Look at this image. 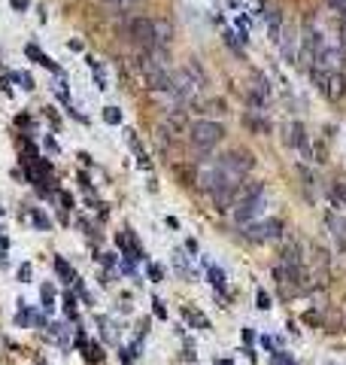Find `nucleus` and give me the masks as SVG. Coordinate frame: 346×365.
<instances>
[{"label": "nucleus", "mask_w": 346, "mask_h": 365, "mask_svg": "<svg viewBox=\"0 0 346 365\" xmlns=\"http://www.w3.org/2000/svg\"><path fill=\"white\" fill-rule=\"evenodd\" d=\"M222 140H225V128L213 119H201L189 128V143L194 146V152H210Z\"/></svg>", "instance_id": "nucleus-1"}, {"label": "nucleus", "mask_w": 346, "mask_h": 365, "mask_svg": "<svg viewBox=\"0 0 346 365\" xmlns=\"http://www.w3.org/2000/svg\"><path fill=\"white\" fill-rule=\"evenodd\" d=\"M310 76H313L316 88H319L325 98H331V100L343 98V91H346V79H343L340 70H322V67H310Z\"/></svg>", "instance_id": "nucleus-2"}, {"label": "nucleus", "mask_w": 346, "mask_h": 365, "mask_svg": "<svg viewBox=\"0 0 346 365\" xmlns=\"http://www.w3.org/2000/svg\"><path fill=\"white\" fill-rule=\"evenodd\" d=\"M264 207H267V201H264V192L261 195H249V198H240L234 204V210H231V219L237 225H249L264 216Z\"/></svg>", "instance_id": "nucleus-3"}, {"label": "nucleus", "mask_w": 346, "mask_h": 365, "mask_svg": "<svg viewBox=\"0 0 346 365\" xmlns=\"http://www.w3.org/2000/svg\"><path fill=\"white\" fill-rule=\"evenodd\" d=\"M246 228V237L252 244H267V241H276V237H283V222L276 219V216H267V219H255L243 225Z\"/></svg>", "instance_id": "nucleus-4"}, {"label": "nucleus", "mask_w": 346, "mask_h": 365, "mask_svg": "<svg viewBox=\"0 0 346 365\" xmlns=\"http://www.w3.org/2000/svg\"><path fill=\"white\" fill-rule=\"evenodd\" d=\"M128 33H131V43L137 49H143V52L155 49V21L152 18H143V16L134 18L128 25Z\"/></svg>", "instance_id": "nucleus-5"}, {"label": "nucleus", "mask_w": 346, "mask_h": 365, "mask_svg": "<svg viewBox=\"0 0 346 365\" xmlns=\"http://www.w3.org/2000/svg\"><path fill=\"white\" fill-rule=\"evenodd\" d=\"M273 277L280 286H288V292H295V289H304L307 271H304V265H285V262H280L273 268Z\"/></svg>", "instance_id": "nucleus-6"}, {"label": "nucleus", "mask_w": 346, "mask_h": 365, "mask_svg": "<svg viewBox=\"0 0 346 365\" xmlns=\"http://www.w3.org/2000/svg\"><path fill=\"white\" fill-rule=\"evenodd\" d=\"M285 143H288V146H295L298 152H304V158H313V146H310V137H307L304 122H292V125H288Z\"/></svg>", "instance_id": "nucleus-7"}, {"label": "nucleus", "mask_w": 346, "mask_h": 365, "mask_svg": "<svg viewBox=\"0 0 346 365\" xmlns=\"http://www.w3.org/2000/svg\"><path fill=\"white\" fill-rule=\"evenodd\" d=\"M210 195H213V201H216L219 210H231V207L237 204V186H219V189L210 192Z\"/></svg>", "instance_id": "nucleus-8"}, {"label": "nucleus", "mask_w": 346, "mask_h": 365, "mask_svg": "<svg viewBox=\"0 0 346 365\" xmlns=\"http://www.w3.org/2000/svg\"><path fill=\"white\" fill-rule=\"evenodd\" d=\"M25 55H28L31 61H37L40 67H46V70L58 73V64H55V61H52V58H49V55H46V52H40V49H37V46H33V43H28V46H25Z\"/></svg>", "instance_id": "nucleus-9"}, {"label": "nucleus", "mask_w": 346, "mask_h": 365, "mask_svg": "<svg viewBox=\"0 0 346 365\" xmlns=\"http://www.w3.org/2000/svg\"><path fill=\"white\" fill-rule=\"evenodd\" d=\"M261 110H255V113H246L243 116V125L249 131H258V134H270V122L264 119V116H258Z\"/></svg>", "instance_id": "nucleus-10"}, {"label": "nucleus", "mask_w": 346, "mask_h": 365, "mask_svg": "<svg viewBox=\"0 0 346 365\" xmlns=\"http://www.w3.org/2000/svg\"><path fill=\"white\" fill-rule=\"evenodd\" d=\"M283 262H285V265H304V249H301V244H298V241H288V244L283 247Z\"/></svg>", "instance_id": "nucleus-11"}, {"label": "nucleus", "mask_w": 346, "mask_h": 365, "mask_svg": "<svg viewBox=\"0 0 346 365\" xmlns=\"http://www.w3.org/2000/svg\"><path fill=\"white\" fill-rule=\"evenodd\" d=\"M170 40H173V28H170V21H155V46L158 49H167L170 46Z\"/></svg>", "instance_id": "nucleus-12"}, {"label": "nucleus", "mask_w": 346, "mask_h": 365, "mask_svg": "<svg viewBox=\"0 0 346 365\" xmlns=\"http://www.w3.org/2000/svg\"><path fill=\"white\" fill-rule=\"evenodd\" d=\"M328 198L337 204V207H346V180H334V182H331Z\"/></svg>", "instance_id": "nucleus-13"}, {"label": "nucleus", "mask_w": 346, "mask_h": 365, "mask_svg": "<svg viewBox=\"0 0 346 365\" xmlns=\"http://www.w3.org/2000/svg\"><path fill=\"white\" fill-rule=\"evenodd\" d=\"M128 143H131V149L137 152V162H140V167H152V162H149V155H146V149H143V146H140V140H137V134L134 131H128Z\"/></svg>", "instance_id": "nucleus-14"}, {"label": "nucleus", "mask_w": 346, "mask_h": 365, "mask_svg": "<svg viewBox=\"0 0 346 365\" xmlns=\"http://www.w3.org/2000/svg\"><path fill=\"white\" fill-rule=\"evenodd\" d=\"M252 95H258L261 100H267V98H270V83H267V79H264L261 73L252 76Z\"/></svg>", "instance_id": "nucleus-15"}, {"label": "nucleus", "mask_w": 346, "mask_h": 365, "mask_svg": "<svg viewBox=\"0 0 346 365\" xmlns=\"http://www.w3.org/2000/svg\"><path fill=\"white\" fill-rule=\"evenodd\" d=\"M55 271H58V277H61V283H73V280H76V271H73L70 265H67V262H64L61 256L55 259Z\"/></svg>", "instance_id": "nucleus-16"}, {"label": "nucleus", "mask_w": 346, "mask_h": 365, "mask_svg": "<svg viewBox=\"0 0 346 365\" xmlns=\"http://www.w3.org/2000/svg\"><path fill=\"white\" fill-rule=\"evenodd\" d=\"M182 314H186V319H189V323H191L194 329H210V319H206V316H201L198 311H189V307H186Z\"/></svg>", "instance_id": "nucleus-17"}, {"label": "nucleus", "mask_w": 346, "mask_h": 365, "mask_svg": "<svg viewBox=\"0 0 346 365\" xmlns=\"http://www.w3.org/2000/svg\"><path fill=\"white\" fill-rule=\"evenodd\" d=\"M206 277H210V283H213L216 289H225V274L219 271V268H213V265H210V268H206Z\"/></svg>", "instance_id": "nucleus-18"}, {"label": "nucleus", "mask_w": 346, "mask_h": 365, "mask_svg": "<svg viewBox=\"0 0 346 365\" xmlns=\"http://www.w3.org/2000/svg\"><path fill=\"white\" fill-rule=\"evenodd\" d=\"M103 122H107V125H119L122 122V110L119 107H107V110H103Z\"/></svg>", "instance_id": "nucleus-19"}, {"label": "nucleus", "mask_w": 346, "mask_h": 365, "mask_svg": "<svg viewBox=\"0 0 346 365\" xmlns=\"http://www.w3.org/2000/svg\"><path fill=\"white\" fill-rule=\"evenodd\" d=\"M31 219H33V225H37V228H43V232H49V225H52L40 210H33V213H31Z\"/></svg>", "instance_id": "nucleus-20"}, {"label": "nucleus", "mask_w": 346, "mask_h": 365, "mask_svg": "<svg viewBox=\"0 0 346 365\" xmlns=\"http://www.w3.org/2000/svg\"><path fill=\"white\" fill-rule=\"evenodd\" d=\"M43 307H46V311H52V307H55V292H52V286H43Z\"/></svg>", "instance_id": "nucleus-21"}, {"label": "nucleus", "mask_w": 346, "mask_h": 365, "mask_svg": "<svg viewBox=\"0 0 346 365\" xmlns=\"http://www.w3.org/2000/svg\"><path fill=\"white\" fill-rule=\"evenodd\" d=\"M206 107H210V110H206V113H216V116H222V113H225V104H222V100H210V104H206Z\"/></svg>", "instance_id": "nucleus-22"}, {"label": "nucleus", "mask_w": 346, "mask_h": 365, "mask_svg": "<svg viewBox=\"0 0 346 365\" xmlns=\"http://www.w3.org/2000/svg\"><path fill=\"white\" fill-rule=\"evenodd\" d=\"M258 307H261V311H270V295L264 292V289H258Z\"/></svg>", "instance_id": "nucleus-23"}, {"label": "nucleus", "mask_w": 346, "mask_h": 365, "mask_svg": "<svg viewBox=\"0 0 346 365\" xmlns=\"http://www.w3.org/2000/svg\"><path fill=\"white\" fill-rule=\"evenodd\" d=\"M100 359H103L100 347H97V344H91V347H88V362H100Z\"/></svg>", "instance_id": "nucleus-24"}, {"label": "nucleus", "mask_w": 346, "mask_h": 365, "mask_svg": "<svg viewBox=\"0 0 346 365\" xmlns=\"http://www.w3.org/2000/svg\"><path fill=\"white\" fill-rule=\"evenodd\" d=\"M152 314H155L158 319H164V316H167V307H164V304H161V301L155 299V301H152Z\"/></svg>", "instance_id": "nucleus-25"}, {"label": "nucleus", "mask_w": 346, "mask_h": 365, "mask_svg": "<svg viewBox=\"0 0 346 365\" xmlns=\"http://www.w3.org/2000/svg\"><path fill=\"white\" fill-rule=\"evenodd\" d=\"M13 3V9H18V13H25V9L31 6V0H9Z\"/></svg>", "instance_id": "nucleus-26"}, {"label": "nucleus", "mask_w": 346, "mask_h": 365, "mask_svg": "<svg viewBox=\"0 0 346 365\" xmlns=\"http://www.w3.org/2000/svg\"><path fill=\"white\" fill-rule=\"evenodd\" d=\"M18 280H25V283L31 280V265H21L18 268Z\"/></svg>", "instance_id": "nucleus-27"}, {"label": "nucleus", "mask_w": 346, "mask_h": 365, "mask_svg": "<svg viewBox=\"0 0 346 365\" xmlns=\"http://www.w3.org/2000/svg\"><path fill=\"white\" fill-rule=\"evenodd\" d=\"M61 204H64V207H67V210H70V207H73V195H70V192H61Z\"/></svg>", "instance_id": "nucleus-28"}, {"label": "nucleus", "mask_w": 346, "mask_h": 365, "mask_svg": "<svg viewBox=\"0 0 346 365\" xmlns=\"http://www.w3.org/2000/svg\"><path fill=\"white\" fill-rule=\"evenodd\" d=\"M149 277L158 283V280H161V268H158V265H149Z\"/></svg>", "instance_id": "nucleus-29"}, {"label": "nucleus", "mask_w": 346, "mask_h": 365, "mask_svg": "<svg viewBox=\"0 0 346 365\" xmlns=\"http://www.w3.org/2000/svg\"><path fill=\"white\" fill-rule=\"evenodd\" d=\"M331 9H346V0H328Z\"/></svg>", "instance_id": "nucleus-30"}, {"label": "nucleus", "mask_w": 346, "mask_h": 365, "mask_svg": "<svg viewBox=\"0 0 346 365\" xmlns=\"http://www.w3.org/2000/svg\"><path fill=\"white\" fill-rule=\"evenodd\" d=\"M340 31H343V46H346V9H343V21H340Z\"/></svg>", "instance_id": "nucleus-31"}, {"label": "nucleus", "mask_w": 346, "mask_h": 365, "mask_svg": "<svg viewBox=\"0 0 346 365\" xmlns=\"http://www.w3.org/2000/svg\"><path fill=\"white\" fill-rule=\"evenodd\" d=\"M216 365H234V362H228V359H219V362H216Z\"/></svg>", "instance_id": "nucleus-32"}, {"label": "nucleus", "mask_w": 346, "mask_h": 365, "mask_svg": "<svg viewBox=\"0 0 346 365\" xmlns=\"http://www.w3.org/2000/svg\"><path fill=\"white\" fill-rule=\"evenodd\" d=\"M119 3H125V6H131V3H137V0H119Z\"/></svg>", "instance_id": "nucleus-33"}, {"label": "nucleus", "mask_w": 346, "mask_h": 365, "mask_svg": "<svg viewBox=\"0 0 346 365\" xmlns=\"http://www.w3.org/2000/svg\"><path fill=\"white\" fill-rule=\"evenodd\" d=\"M0 216H3V207H0Z\"/></svg>", "instance_id": "nucleus-34"}]
</instances>
